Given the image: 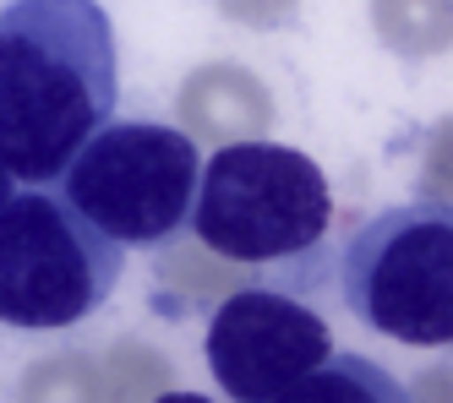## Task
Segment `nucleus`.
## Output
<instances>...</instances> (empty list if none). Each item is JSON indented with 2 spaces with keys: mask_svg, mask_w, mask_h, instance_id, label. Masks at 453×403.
<instances>
[{
  "mask_svg": "<svg viewBox=\"0 0 453 403\" xmlns=\"http://www.w3.org/2000/svg\"><path fill=\"white\" fill-rule=\"evenodd\" d=\"M120 104L115 22L99 0L0 6V170L50 186Z\"/></svg>",
  "mask_w": 453,
  "mask_h": 403,
  "instance_id": "f257e3e1",
  "label": "nucleus"
},
{
  "mask_svg": "<svg viewBox=\"0 0 453 403\" xmlns=\"http://www.w3.org/2000/svg\"><path fill=\"white\" fill-rule=\"evenodd\" d=\"M191 234L230 262L284 267L322 256L334 224V191L317 158L284 142H230L197 170L186 213Z\"/></svg>",
  "mask_w": 453,
  "mask_h": 403,
  "instance_id": "f03ea898",
  "label": "nucleus"
},
{
  "mask_svg": "<svg viewBox=\"0 0 453 403\" xmlns=\"http://www.w3.org/2000/svg\"><path fill=\"white\" fill-rule=\"evenodd\" d=\"M126 246L93 229L60 191L27 186L0 202V327H82L120 284Z\"/></svg>",
  "mask_w": 453,
  "mask_h": 403,
  "instance_id": "7ed1b4c3",
  "label": "nucleus"
},
{
  "mask_svg": "<svg viewBox=\"0 0 453 403\" xmlns=\"http://www.w3.org/2000/svg\"><path fill=\"white\" fill-rule=\"evenodd\" d=\"M203 148L180 125L104 120L55 175L60 196L126 251H158L186 229Z\"/></svg>",
  "mask_w": 453,
  "mask_h": 403,
  "instance_id": "20e7f679",
  "label": "nucleus"
},
{
  "mask_svg": "<svg viewBox=\"0 0 453 403\" xmlns=\"http://www.w3.org/2000/svg\"><path fill=\"white\" fill-rule=\"evenodd\" d=\"M344 311L410 349L453 338V218L442 202H404L349 234L339 256Z\"/></svg>",
  "mask_w": 453,
  "mask_h": 403,
  "instance_id": "39448f33",
  "label": "nucleus"
},
{
  "mask_svg": "<svg viewBox=\"0 0 453 403\" xmlns=\"http://www.w3.org/2000/svg\"><path fill=\"white\" fill-rule=\"evenodd\" d=\"M334 349V327L301 294L235 289L208 322V371L241 403H284Z\"/></svg>",
  "mask_w": 453,
  "mask_h": 403,
  "instance_id": "423d86ee",
  "label": "nucleus"
},
{
  "mask_svg": "<svg viewBox=\"0 0 453 403\" xmlns=\"http://www.w3.org/2000/svg\"><path fill=\"white\" fill-rule=\"evenodd\" d=\"M289 398H349V403H399V398H410V387L404 382H394L382 371L377 360H366V354H339V349H328V360L317 365V371L289 392Z\"/></svg>",
  "mask_w": 453,
  "mask_h": 403,
  "instance_id": "0eeeda50",
  "label": "nucleus"
},
{
  "mask_svg": "<svg viewBox=\"0 0 453 403\" xmlns=\"http://www.w3.org/2000/svg\"><path fill=\"white\" fill-rule=\"evenodd\" d=\"M12 191H17V180H12V175H6V170H0V202H6V196H12Z\"/></svg>",
  "mask_w": 453,
  "mask_h": 403,
  "instance_id": "6e6552de",
  "label": "nucleus"
}]
</instances>
